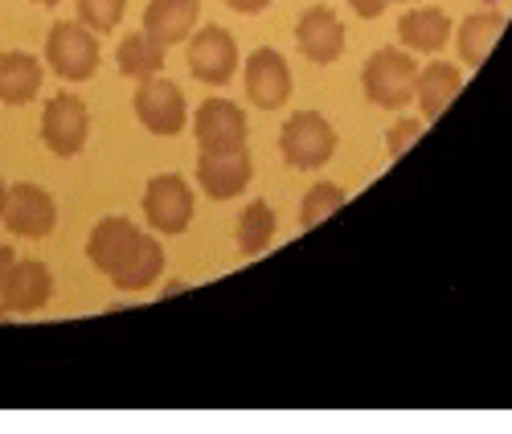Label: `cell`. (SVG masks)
<instances>
[{"mask_svg":"<svg viewBox=\"0 0 512 434\" xmlns=\"http://www.w3.org/2000/svg\"><path fill=\"white\" fill-rule=\"evenodd\" d=\"M414 82H418V62L406 50H394V46L377 50L365 62V74H361L365 99L373 107H386V111H398V107L414 103Z\"/></svg>","mask_w":512,"mask_h":434,"instance_id":"6da1fadb","label":"cell"},{"mask_svg":"<svg viewBox=\"0 0 512 434\" xmlns=\"http://www.w3.org/2000/svg\"><path fill=\"white\" fill-rule=\"evenodd\" d=\"M46 66L62 82H87L99 70V33L82 21H54L46 37Z\"/></svg>","mask_w":512,"mask_h":434,"instance_id":"7a4b0ae2","label":"cell"},{"mask_svg":"<svg viewBox=\"0 0 512 434\" xmlns=\"http://www.w3.org/2000/svg\"><path fill=\"white\" fill-rule=\"evenodd\" d=\"M279 152L291 168H324L336 156V127L320 111H295L279 132Z\"/></svg>","mask_w":512,"mask_h":434,"instance_id":"3957f363","label":"cell"},{"mask_svg":"<svg viewBox=\"0 0 512 434\" xmlns=\"http://www.w3.org/2000/svg\"><path fill=\"white\" fill-rule=\"evenodd\" d=\"M91 140V107L78 95H54L41 111V144H46L54 156L70 160L87 148Z\"/></svg>","mask_w":512,"mask_h":434,"instance_id":"277c9868","label":"cell"},{"mask_svg":"<svg viewBox=\"0 0 512 434\" xmlns=\"http://www.w3.org/2000/svg\"><path fill=\"white\" fill-rule=\"evenodd\" d=\"M193 189L181 172H160L144 189V217L156 234H185L193 222Z\"/></svg>","mask_w":512,"mask_h":434,"instance_id":"5b68a950","label":"cell"},{"mask_svg":"<svg viewBox=\"0 0 512 434\" xmlns=\"http://www.w3.org/2000/svg\"><path fill=\"white\" fill-rule=\"evenodd\" d=\"M250 181H254V160H250L246 144H238V148H201L197 185L209 201H230V197L246 193Z\"/></svg>","mask_w":512,"mask_h":434,"instance_id":"8992f818","label":"cell"},{"mask_svg":"<svg viewBox=\"0 0 512 434\" xmlns=\"http://www.w3.org/2000/svg\"><path fill=\"white\" fill-rule=\"evenodd\" d=\"M238 41L230 29L222 25H205L197 33H189V74L205 86H226L238 74Z\"/></svg>","mask_w":512,"mask_h":434,"instance_id":"52a82bcc","label":"cell"},{"mask_svg":"<svg viewBox=\"0 0 512 434\" xmlns=\"http://www.w3.org/2000/svg\"><path fill=\"white\" fill-rule=\"evenodd\" d=\"M136 119L152 136H181L189 127V103L173 78H144L136 91Z\"/></svg>","mask_w":512,"mask_h":434,"instance_id":"ba28073f","label":"cell"},{"mask_svg":"<svg viewBox=\"0 0 512 434\" xmlns=\"http://www.w3.org/2000/svg\"><path fill=\"white\" fill-rule=\"evenodd\" d=\"M0 222L17 238H50L58 226V201L41 185H9V205Z\"/></svg>","mask_w":512,"mask_h":434,"instance_id":"9c48e42d","label":"cell"},{"mask_svg":"<svg viewBox=\"0 0 512 434\" xmlns=\"http://www.w3.org/2000/svg\"><path fill=\"white\" fill-rule=\"evenodd\" d=\"M54 299V271L41 258H17L5 287H0V303L9 316H29L41 312Z\"/></svg>","mask_w":512,"mask_h":434,"instance_id":"30bf717a","label":"cell"},{"mask_svg":"<svg viewBox=\"0 0 512 434\" xmlns=\"http://www.w3.org/2000/svg\"><path fill=\"white\" fill-rule=\"evenodd\" d=\"M246 95L263 111H279L291 99V70H287V58L279 50L259 46L246 58Z\"/></svg>","mask_w":512,"mask_h":434,"instance_id":"8fae6325","label":"cell"},{"mask_svg":"<svg viewBox=\"0 0 512 434\" xmlns=\"http://www.w3.org/2000/svg\"><path fill=\"white\" fill-rule=\"evenodd\" d=\"M295 46H300V54L312 58L316 66H332L340 54H345V25H340L336 9H328V5L304 9L300 25H295Z\"/></svg>","mask_w":512,"mask_h":434,"instance_id":"7c38bea8","label":"cell"},{"mask_svg":"<svg viewBox=\"0 0 512 434\" xmlns=\"http://www.w3.org/2000/svg\"><path fill=\"white\" fill-rule=\"evenodd\" d=\"M193 136L201 148H238L246 144L250 136V123H246V111L230 99H205L193 115Z\"/></svg>","mask_w":512,"mask_h":434,"instance_id":"4fadbf2b","label":"cell"},{"mask_svg":"<svg viewBox=\"0 0 512 434\" xmlns=\"http://www.w3.org/2000/svg\"><path fill=\"white\" fill-rule=\"evenodd\" d=\"M197 17H201V0H148L144 33L168 50L189 41V33L197 29Z\"/></svg>","mask_w":512,"mask_h":434,"instance_id":"5bb4252c","label":"cell"},{"mask_svg":"<svg viewBox=\"0 0 512 434\" xmlns=\"http://www.w3.org/2000/svg\"><path fill=\"white\" fill-rule=\"evenodd\" d=\"M160 271H164V246L156 242V234H144V230H140L136 246L127 250V258L115 267L111 283H115L119 291H127V295H136V291H148V287L160 279Z\"/></svg>","mask_w":512,"mask_h":434,"instance_id":"9a60e30c","label":"cell"},{"mask_svg":"<svg viewBox=\"0 0 512 434\" xmlns=\"http://www.w3.org/2000/svg\"><path fill=\"white\" fill-rule=\"evenodd\" d=\"M136 238H140V230L127 222V217H107V222H99L95 230H91V238H87V258H91V267L99 271V275H115V267L127 258V250L136 246Z\"/></svg>","mask_w":512,"mask_h":434,"instance_id":"2e32d148","label":"cell"},{"mask_svg":"<svg viewBox=\"0 0 512 434\" xmlns=\"http://www.w3.org/2000/svg\"><path fill=\"white\" fill-rule=\"evenodd\" d=\"M398 37H402V46L410 54H439L451 41V17L435 5H418V9L402 13Z\"/></svg>","mask_w":512,"mask_h":434,"instance_id":"e0dca14e","label":"cell"},{"mask_svg":"<svg viewBox=\"0 0 512 434\" xmlns=\"http://www.w3.org/2000/svg\"><path fill=\"white\" fill-rule=\"evenodd\" d=\"M459 91H463V74H459V66H451V62H431L426 70H418L414 99L422 103L426 123H435V119L459 99Z\"/></svg>","mask_w":512,"mask_h":434,"instance_id":"ac0fdd59","label":"cell"},{"mask_svg":"<svg viewBox=\"0 0 512 434\" xmlns=\"http://www.w3.org/2000/svg\"><path fill=\"white\" fill-rule=\"evenodd\" d=\"M41 91V62L25 50L0 54V103L5 107H25Z\"/></svg>","mask_w":512,"mask_h":434,"instance_id":"d6986e66","label":"cell"},{"mask_svg":"<svg viewBox=\"0 0 512 434\" xmlns=\"http://www.w3.org/2000/svg\"><path fill=\"white\" fill-rule=\"evenodd\" d=\"M504 13H496V9H484V13H472L463 25H459V62L467 66V70H480L484 66V58L492 54V46H496V37L504 33Z\"/></svg>","mask_w":512,"mask_h":434,"instance_id":"ffe728a7","label":"cell"},{"mask_svg":"<svg viewBox=\"0 0 512 434\" xmlns=\"http://www.w3.org/2000/svg\"><path fill=\"white\" fill-rule=\"evenodd\" d=\"M115 58H119V74L136 78V82L156 78L164 70V46H160V41H152L144 29L140 33H127L119 41V54Z\"/></svg>","mask_w":512,"mask_h":434,"instance_id":"44dd1931","label":"cell"},{"mask_svg":"<svg viewBox=\"0 0 512 434\" xmlns=\"http://www.w3.org/2000/svg\"><path fill=\"white\" fill-rule=\"evenodd\" d=\"M271 238H275V209L267 201H250L238 217V230H234L238 250L246 258H254V254H263L271 246Z\"/></svg>","mask_w":512,"mask_h":434,"instance_id":"7402d4cb","label":"cell"},{"mask_svg":"<svg viewBox=\"0 0 512 434\" xmlns=\"http://www.w3.org/2000/svg\"><path fill=\"white\" fill-rule=\"evenodd\" d=\"M345 189L340 185H332V181H320V185H312L308 193H304V205H300V226L304 230H316L320 222H328L332 213H340L345 209Z\"/></svg>","mask_w":512,"mask_h":434,"instance_id":"603a6c76","label":"cell"},{"mask_svg":"<svg viewBox=\"0 0 512 434\" xmlns=\"http://www.w3.org/2000/svg\"><path fill=\"white\" fill-rule=\"evenodd\" d=\"M123 9H127V0H78V21L103 37L123 21Z\"/></svg>","mask_w":512,"mask_h":434,"instance_id":"cb8c5ba5","label":"cell"},{"mask_svg":"<svg viewBox=\"0 0 512 434\" xmlns=\"http://www.w3.org/2000/svg\"><path fill=\"white\" fill-rule=\"evenodd\" d=\"M422 119H398L394 127H390V132H386V152L398 160V156H406L414 144H418V136H422Z\"/></svg>","mask_w":512,"mask_h":434,"instance_id":"d4e9b609","label":"cell"},{"mask_svg":"<svg viewBox=\"0 0 512 434\" xmlns=\"http://www.w3.org/2000/svg\"><path fill=\"white\" fill-rule=\"evenodd\" d=\"M349 9H353L361 21H377L381 13L390 9V0H349Z\"/></svg>","mask_w":512,"mask_h":434,"instance_id":"484cf974","label":"cell"},{"mask_svg":"<svg viewBox=\"0 0 512 434\" xmlns=\"http://www.w3.org/2000/svg\"><path fill=\"white\" fill-rule=\"evenodd\" d=\"M13 263H17V250H13V246H0V287H5ZM0 316H9V312H5V303H0Z\"/></svg>","mask_w":512,"mask_h":434,"instance_id":"4316f807","label":"cell"},{"mask_svg":"<svg viewBox=\"0 0 512 434\" xmlns=\"http://www.w3.org/2000/svg\"><path fill=\"white\" fill-rule=\"evenodd\" d=\"M226 5H230L234 13H246V17H254V13L271 9V0H226Z\"/></svg>","mask_w":512,"mask_h":434,"instance_id":"83f0119b","label":"cell"},{"mask_svg":"<svg viewBox=\"0 0 512 434\" xmlns=\"http://www.w3.org/2000/svg\"><path fill=\"white\" fill-rule=\"evenodd\" d=\"M5 205H9V185L0 181V217H5Z\"/></svg>","mask_w":512,"mask_h":434,"instance_id":"f1b7e54d","label":"cell"},{"mask_svg":"<svg viewBox=\"0 0 512 434\" xmlns=\"http://www.w3.org/2000/svg\"><path fill=\"white\" fill-rule=\"evenodd\" d=\"M33 5H41V9H54V5H62V0H33Z\"/></svg>","mask_w":512,"mask_h":434,"instance_id":"f546056e","label":"cell"},{"mask_svg":"<svg viewBox=\"0 0 512 434\" xmlns=\"http://www.w3.org/2000/svg\"><path fill=\"white\" fill-rule=\"evenodd\" d=\"M488 5H496V0H488Z\"/></svg>","mask_w":512,"mask_h":434,"instance_id":"4dcf8cb0","label":"cell"}]
</instances>
